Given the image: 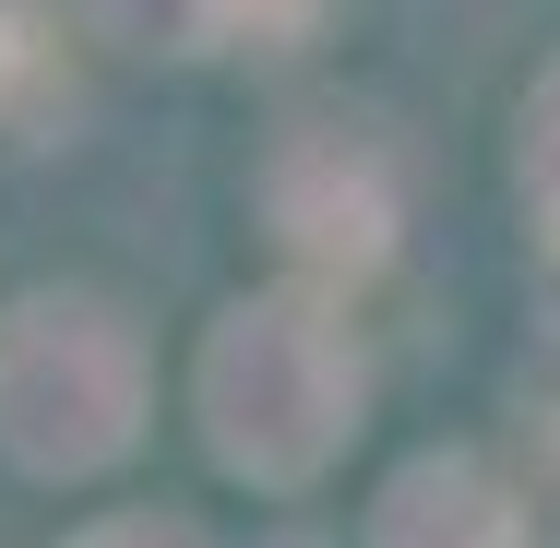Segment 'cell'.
Wrapping results in <instances>:
<instances>
[{
    "label": "cell",
    "instance_id": "1",
    "mask_svg": "<svg viewBox=\"0 0 560 548\" xmlns=\"http://www.w3.org/2000/svg\"><path fill=\"white\" fill-rule=\"evenodd\" d=\"M203 441H215L226 477L250 489H299L323 477L370 406V370H358V334L311 299V287H275V299H238L215 334H203Z\"/></svg>",
    "mask_w": 560,
    "mask_h": 548
},
{
    "label": "cell",
    "instance_id": "2",
    "mask_svg": "<svg viewBox=\"0 0 560 548\" xmlns=\"http://www.w3.org/2000/svg\"><path fill=\"white\" fill-rule=\"evenodd\" d=\"M143 430V346L108 299L36 287L0 311V453L24 477H96Z\"/></svg>",
    "mask_w": 560,
    "mask_h": 548
},
{
    "label": "cell",
    "instance_id": "6",
    "mask_svg": "<svg viewBox=\"0 0 560 548\" xmlns=\"http://www.w3.org/2000/svg\"><path fill=\"white\" fill-rule=\"evenodd\" d=\"M525 203H537V238L560 250V60L537 72V96H525Z\"/></svg>",
    "mask_w": 560,
    "mask_h": 548
},
{
    "label": "cell",
    "instance_id": "8",
    "mask_svg": "<svg viewBox=\"0 0 560 548\" xmlns=\"http://www.w3.org/2000/svg\"><path fill=\"white\" fill-rule=\"evenodd\" d=\"M311 24H323V0H238V36L250 48H299Z\"/></svg>",
    "mask_w": 560,
    "mask_h": 548
},
{
    "label": "cell",
    "instance_id": "3",
    "mask_svg": "<svg viewBox=\"0 0 560 548\" xmlns=\"http://www.w3.org/2000/svg\"><path fill=\"white\" fill-rule=\"evenodd\" d=\"M262 215H275V238H287L311 275H370V263L394 250V226H406V179H394V155H382L358 119H311V131L275 143Z\"/></svg>",
    "mask_w": 560,
    "mask_h": 548
},
{
    "label": "cell",
    "instance_id": "7",
    "mask_svg": "<svg viewBox=\"0 0 560 548\" xmlns=\"http://www.w3.org/2000/svg\"><path fill=\"white\" fill-rule=\"evenodd\" d=\"M72 548H215V537H191V525H167V513H108V525H84Z\"/></svg>",
    "mask_w": 560,
    "mask_h": 548
},
{
    "label": "cell",
    "instance_id": "4",
    "mask_svg": "<svg viewBox=\"0 0 560 548\" xmlns=\"http://www.w3.org/2000/svg\"><path fill=\"white\" fill-rule=\"evenodd\" d=\"M370 548H525V513H513V489H501L477 453H418V465L382 489Z\"/></svg>",
    "mask_w": 560,
    "mask_h": 548
},
{
    "label": "cell",
    "instance_id": "5",
    "mask_svg": "<svg viewBox=\"0 0 560 548\" xmlns=\"http://www.w3.org/2000/svg\"><path fill=\"white\" fill-rule=\"evenodd\" d=\"M96 24L143 60H203L238 36V0H96Z\"/></svg>",
    "mask_w": 560,
    "mask_h": 548
},
{
    "label": "cell",
    "instance_id": "9",
    "mask_svg": "<svg viewBox=\"0 0 560 548\" xmlns=\"http://www.w3.org/2000/svg\"><path fill=\"white\" fill-rule=\"evenodd\" d=\"M24 72H36V24H24L12 0H0V108L24 96Z\"/></svg>",
    "mask_w": 560,
    "mask_h": 548
}]
</instances>
